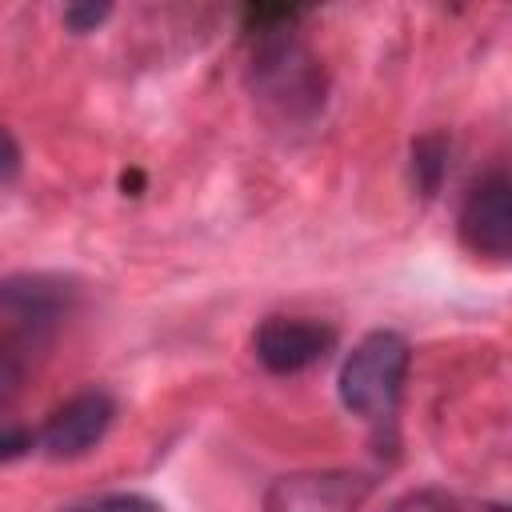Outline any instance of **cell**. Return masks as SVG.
Segmentation results:
<instances>
[{
  "label": "cell",
  "instance_id": "6da1fadb",
  "mask_svg": "<svg viewBox=\"0 0 512 512\" xmlns=\"http://www.w3.org/2000/svg\"><path fill=\"white\" fill-rule=\"evenodd\" d=\"M300 12L284 8H256L248 12L252 32V60H248V84L252 96L276 116V120H312L324 104V68L320 60L296 40L292 24Z\"/></svg>",
  "mask_w": 512,
  "mask_h": 512
},
{
  "label": "cell",
  "instance_id": "7a4b0ae2",
  "mask_svg": "<svg viewBox=\"0 0 512 512\" xmlns=\"http://www.w3.org/2000/svg\"><path fill=\"white\" fill-rule=\"evenodd\" d=\"M408 364H412V352L400 332L376 328V332L360 336L340 364V380H336L340 404L376 428L392 424L400 396H404Z\"/></svg>",
  "mask_w": 512,
  "mask_h": 512
},
{
  "label": "cell",
  "instance_id": "3957f363",
  "mask_svg": "<svg viewBox=\"0 0 512 512\" xmlns=\"http://www.w3.org/2000/svg\"><path fill=\"white\" fill-rule=\"evenodd\" d=\"M376 480L352 468H304L264 488L260 512H360Z\"/></svg>",
  "mask_w": 512,
  "mask_h": 512
},
{
  "label": "cell",
  "instance_id": "277c9868",
  "mask_svg": "<svg viewBox=\"0 0 512 512\" xmlns=\"http://www.w3.org/2000/svg\"><path fill=\"white\" fill-rule=\"evenodd\" d=\"M456 232H460V244L476 256H488L500 264L512 256V184L500 168L480 176L468 188L456 216Z\"/></svg>",
  "mask_w": 512,
  "mask_h": 512
},
{
  "label": "cell",
  "instance_id": "5b68a950",
  "mask_svg": "<svg viewBox=\"0 0 512 512\" xmlns=\"http://www.w3.org/2000/svg\"><path fill=\"white\" fill-rule=\"evenodd\" d=\"M336 348V328L316 316H268L252 332V352L272 376H296Z\"/></svg>",
  "mask_w": 512,
  "mask_h": 512
},
{
  "label": "cell",
  "instance_id": "8992f818",
  "mask_svg": "<svg viewBox=\"0 0 512 512\" xmlns=\"http://www.w3.org/2000/svg\"><path fill=\"white\" fill-rule=\"evenodd\" d=\"M112 420H116V404L108 392L100 388L76 392L60 408H52V416L36 432V448L48 460H80L108 436Z\"/></svg>",
  "mask_w": 512,
  "mask_h": 512
},
{
  "label": "cell",
  "instance_id": "52a82bcc",
  "mask_svg": "<svg viewBox=\"0 0 512 512\" xmlns=\"http://www.w3.org/2000/svg\"><path fill=\"white\" fill-rule=\"evenodd\" d=\"M44 348H48V340H40V336H32L20 324L0 316V412L16 400V392L24 388L32 364Z\"/></svg>",
  "mask_w": 512,
  "mask_h": 512
},
{
  "label": "cell",
  "instance_id": "ba28073f",
  "mask_svg": "<svg viewBox=\"0 0 512 512\" xmlns=\"http://www.w3.org/2000/svg\"><path fill=\"white\" fill-rule=\"evenodd\" d=\"M448 156H452V140L444 132H424L412 140V184L424 200H432L448 176Z\"/></svg>",
  "mask_w": 512,
  "mask_h": 512
},
{
  "label": "cell",
  "instance_id": "9c48e42d",
  "mask_svg": "<svg viewBox=\"0 0 512 512\" xmlns=\"http://www.w3.org/2000/svg\"><path fill=\"white\" fill-rule=\"evenodd\" d=\"M60 512H164L160 500L140 496V492H108V496H92L80 504H68Z\"/></svg>",
  "mask_w": 512,
  "mask_h": 512
},
{
  "label": "cell",
  "instance_id": "30bf717a",
  "mask_svg": "<svg viewBox=\"0 0 512 512\" xmlns=\"http://www.w3.org/2000/svg\"><path fill=\"white\" fill-rule=\"evenodd\" d=\"M388 512H468V508L440 488H416V492H404L400 500H392Z\"/></svg>",
  "mask_w": 512,
  "mask_h": 512
},
{
  "label": "cell",
  "instance_id": "8fae6325",
  "mask_svg": "<svg viewBox=\"0 0 512 512\" xmlns=\"http://www.w3.org/2000/svg\"><path fill=\"white\" fill-rule=\"evenodd\" d=\"M32 448H36V432L16 424V420H8V416H0V460H20Z\"/></svg>",
  "mask_w": 512,
  "mask_h": 512
},
{
  "label": "cell",
  "instance_id": "7c38bea8",
  "mask_svg": "<svg viewBox=\"0 0 512 512\" xmlns=\"http://www.w3.org/2000/svg\"><path fill=\"white\" fill-rule=\"evenodd\" d=\"M108 16H112V4H68L60 12V20H64L68 32H96Z\"/></svg>",
  "mask_w": 512,
  "mask_h": 512
},
{
  "label": "cell",
  "instance_id": "4fadbf2b",
  "mask_svg": "<svg viewBox=\"0 0 512 512\" xmlns=\"http://www.w3.org/2000/svg\"><path fill=\"white\" fill-rule=\"evenodd\" d=\"M16 172H20V144L0 124V176H16Z\"/></svg>",
  "mask_w": 512,
  "mask_h": 512
}]
</instances>
